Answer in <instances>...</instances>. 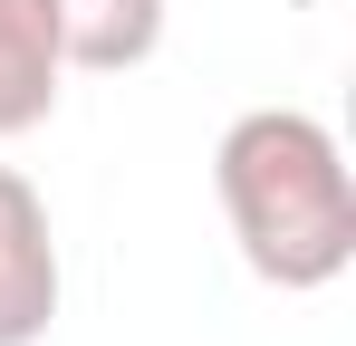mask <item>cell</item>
Instances as JSON below:
<instances>
[{
    "label": "cell",
    "mask_w": 356,
    "mask_h": 346,
    "mask_svg": "<svg viewBox=\"0 0 356 346\" xmlns=\"http://www.w3.org/2000/svg\"><path fill=\"white\" fill-rule=\"evenodd\" d=\"M212 192H222V222H232L250 279L289 288V298L347 279V260H356V173H347V145L308 106L232 115L222 145H212Z\"/></svg>",
    "instance_id": "obj_1"
},
{
    "label": "cell",
    "mask_w": 356,
    "mask_h": 346,
    "mask_svg": "<svg viewBox=\"0 0 356 346\" xmlns=\"http://www.w3.org/2000/svg\"><path fill=\"white\" fill-rule=\"evenodd\" d=\"M58 327V240L49 202L19 164H0V346H39Z\"/></svg>",
    "instance_id": "obj_2"
},
{
    "label": "cell",
    "mask_w": 356,
    "mask_h": 346,
    "mask_svg": "<svg viewBox=\"0 0 356 346\" xmlns=\"http://www.w3.org/2000/svg\"><path fill=\"white\" fill-rule=\"evenodd\" d=\"M58 77H67L58 0H0V145L29 135V125H49Z\"/></svg>",
    "instance_id": "obj_3"
},
{
    "label": "cell",
    "mask_w": 356,
    "mask_h": 346,
    "mask_svg": "<svg viewBox=\"0 0 356 346\" xmlns=\"http://www.w3.org/2000/svg\"><path fill=\"white\" fill-rule=\"evenodd\" d=\"M58 49L67 67L125 77L164 49V0H58Z\"/></svg>",
    "instance_id": "obj_4"
}]
</instances>
